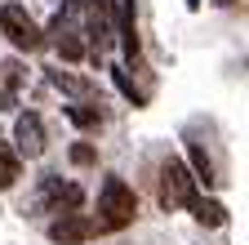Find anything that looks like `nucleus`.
<instances>
[{
    "label": "nucleus",
    "mask_w": 249,
    "mask_h": 245,
    "mask_svg": "<svg viewBox=\"0 0 249 245\" xmlns=\"http://www.w3.org/2000/svg\"><path fill=\"white\" fill-rule=\"evenodd\" d=\"M134 219H138L134 188L124 178H107L103 192H98V223H103V232H120V227H129Z\"/></svg>",
    "instance_id": "nucleus-1"
},
{
    "label": "nucleus",
    "mask_w": 249,
    "mask_h": 245,
    "mask_svg": "<svg viewBox=\"0 0 249 245\" xmlns=\"http://www.w3.org/2000/svg\"><path fill=\"white\" fill-rule=\"evenodd\" d=\"M196 174L187 170L178 156H169L165 165H160V205L165 209H182V205H192L196 201Z\"/></svg>",
    "instance_id": "nucleus-2"
},
{
    "label": "nucleus",
    "mask_w": 249,
    "mask_h": 245,
    "mask_svg": "<svg viewBox=\"0 0 249 245\" xmlns=\"http://www.w3.org/2000/svg\"><path fill=\"white\" fill-rule=\"evenodd\" d=\"M0 32H5V40L14 49H22V54L45 45V32L36 27V18H31L22 5H0Z\"/></svg>",
    "instance_id": "nucleus-3"
},
{
    "label": "nucleus",
    "mask_w": 249,
    "mask_h": 245,
    "mask_svg": "<svg viewBox=\"0 0 249 245\" xmlns=\"http://www.w3.org/2000/svg\"><path fill=\"white\" fill-rule=\"evenodd\" d=\"M93 232H103V223L85 219V214H76V209L58 214V219L49 223V241H58V245H80V241H89Z\"/></svg>",
    "instance_id": "nucleus-4"
},
{
    "label": "nucleus",
    "mask_w": 249,
    "mask_h": 245,
    "mask_svg": "<svg viewBox=\"0 0 249 245\" xmlns=\"http://www.w3.org/2000/svg\"><path fill=\"white\" fill-rule=\"evenodd\" d=\"M14 143H18V156H27V161L45 156V147H49V138H45V120H40L36 112H22L18 125H14Z\"/></svg>",
    "instance_id": "nucleus-5"
},
{
    "label": "nucleus",
    "mask_w": 249,
    "mask_h": 245,
    "mask_svg": "<svg viewBox=\"0 0 249 245\" xmlns=\"http://www.w3.org/2000/svg\"><path fill=\"white\" fill-rule=\"evenodd\" d=\"M85 192L76 188V183H62V178H40V205H49L53 214H67V209H80Z\"/></svg>",
    "instance_id": "nucleus-6"
},
{
    "label": "nucleus",
    "mask_w": 249,
    "mask_h": 245,
    "mask_svg": "<svg viewBox=\"0 0 249 245\" xmlns=\"http://www.w3.org/2000/svg\"><path fill=\"white\" fill-rule=\"evenodd\" d=\"M111 14H116V0H89V40H93V58L111 45Z\"/></svg>",
    "instance_id": "nucleus-7"
},
{
    "label": "nucleus",
    "mask_w": 249,
    "mask_h": 245,
    "mask_svg": "<svg viewBox=\"0 0 249 245\" xmlns=\"http://www.w3.org/2000/svg\"><path fill=\"white\" fill-rule=\"evenodd\" d=\"M116 32H120V49L129 63H138V18H134V0H116Z\"/></svg>",
    "instance_id": "nucleus-8"
},
{
    "label": "nucleus",
    "mask_w": 249,
    "mask_h": 245,
    "mask_svg": "<svg viewBox=\"0 0 249 245\" xmlns=\"http://www.w3.org/2000/svg\"><path fill=\"white\" fill-rule=\"evenodd\" d=\"M22 80H27L22 63H0V112H9V107L18 103V89H22Z\"/></svg>",
    "instance_id": "nucleus-9"
},
{
    "label": "nucleus",
    "mask_w": 249,
    "mask_h": 245,
    "mask_svg": "<svg viewBox=\"0 0 249 245\" xmlns=\"http://www.w3.org/2000/svg\"><path fill=\"white\" fill-rule=\"evenodd\" d=\"M187 209L196 214V223H200V227H223V223H227V209L218 205V201H209V196H196Z\"/></svg>",
    "instance_id": "nucleus-10"
},
{
    "label": "nucleus",
    "mask_w": 249,
    "mask_h": 245,
    "mask_svg": "<svg viewBox=\"0 0 249 245\" xmlns=\"http://www.w3.org/2000/svg\"><path fill=\"white\" fill-rule=\"evenodd\" d=\"M187 156H192V170H196V178L205 183V188H213L218 178H213V161L205 156V147H200V143H187Z\"/></svg>",
    "instance_id": "nucleus-11"
},
{
    "label": "nucleus",
    "mask_w": 249,
    "mask_h": 245,
    "mask_svg": "<svg viewBox=\"0 0 249 245\" xmlns=\"http://www.w3.org/2000/svg\"><path fill=\"white\" fill-rule=\"evenodd\" d=\"M67 116H71V125H80V130H98V125H103V112L89 107V103H71Z\"/></svg>",
    "instance_id": "nucleus-12"
},
{
    "label": "nucleus",
    "mask_w": 249,
    "mask_h": 245,
    "mask_svg": "<svg viewBox=\"0 0 249 245\" xmlns=\"http://www.w3.org/2000/svg\"><path fill=\"white\" fill-rule=\"evenodd\" d=\"M14 178H18V156H14L5 143H0V192H9Z\"/></svg>",
    "instance_id": "nucleus-13"
},
{
    "label": "nucleus",
    "mask_w": 249,
    "mask_h": 245,
    "mask_svg": "<svg viewBox=\"0 0 249 245\" xmlns=\"http://www.w3.org/2000/svg\"><path fill=\"white\" fill-rule=\"evenodd\" d=\"M111 80H116V89H120V94L129 98L134 107H142V103H147V98L138 94V89H134V80H129V72H124V67H111Z\"/></svg>",
    "instance_id": "nucleus-14"
},
{
    "label": "nucleus",
    "mask_w": 249,
    "mask_h": 245,
    "mask_svg": "<svg viewBox=\"0 0 249 245\" xmlns=\"http://www.w3.org/2000/svg\"><path fill=\"white\" fill-rule=\"evenodd\" d=\"M49 80H53L58 89H67V94H93V85H89V80H80V76H67V72H49Z\"/></svg>",
    "instance_id": "nucleus-15"
},
{
    "label": "nucleus",
    "mask_w": 249,
    "mask_h": 245,
    "mask_svg": "<svg viewBox=\"0 0 249 245\" xmlns=\"http://www.w3.org/2000/svg\"><path fill=\"white\" fill-rule=\"evenodd\" d=\"M71 161H76V165H93L98 156H93V147H89V143H76V147H71Z\"/></svg>",
    "instance_id": "nucleus-16"
},
{
    "label": "nucleus",
    "mask_w": 249,
    "mask_h": 245,
    "mask_svg": "<svg viewBox=\"0 0 249 245\" xmlns=\"http://www.w3.org/2000/svg\"><path fill=\"white\" fill-rule=\"evenodd\" d=\"M187 5H192V9H196V5H200V0H187Z\"/></svg>",
    "instance_id": "nucleus-17"
},
{
    "label": "nucleus",
    "mask_w": 249,
    "mask_h": 245,
    "mask_svg": "<svg viewBox=\"0 0 249 245\" xmlns=\"http://www.w3.org/2000/svg\"><path fill=\"white\" fill-rule=\"evenodd\" d=\"M218 5H227V0H218Z\"/></svg>",
    "instance_id": "nucleus-18"
}]
</instances>
